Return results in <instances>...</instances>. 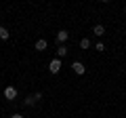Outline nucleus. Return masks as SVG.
Listing matches in <instances>:
<instances>
[{"mask_svg": "<svg viewBox=\"0 0 126 118\" xmlns=\"http://www.w3.org/2000/svg\"><path fill=\"white\" fill-rule=\"evenodd\" d=\"M0 38H2V40H9V30L2 27V25H0Z\"/></svg>", "mask_w": 126, "mask_h": 118, "instance_id": "obj_8", "label": "nucleus"}, {"mask_svg": "<svg viewBox=\"0 0 126 118\" xmlns=\"http://www.w3.org/2000/svg\"><path fill=\"white\" fill-rule=\"evenodd\" d=\"M46 46H48V42H46V40H44V38H40V40H38V42H36V51H44V49H46Z\"/></svg>", "mask_w": 126, "mask_h": 118, "instance_id": "obj_6", "label": "nucleus"}, {"mask_svg": "<svg viewBox=\"0 0 126 118\" xmlns=\"http://www.w3.org/2000/svg\"><path fill=\"white\" fill-rule=\"evenodd\" d=\"M67 55V46L65 44H59V49H57V59H63Z\"/></svg>", "mask_w": 126, "mask_h": 118, "instance_id": "obj_5", "label": "nucleus"}, {"mask_svg": "<svg viewBox=\"0 0 126 118\" xmlns=\"http://www.w3.org/2000/svg\"><path fill=\"white\" fill-rule=\"evenodd\" d=\"M69 38V34L65 32V30H61V32H57V42L59 44H65V40Z\"/></svg>", "mask_w": 126, "mask_h": 118, "instance_id": "obj_4", "label": "nucleus"}, {"mask_svg": "<svg viewBox=\"0 0 126 118\" xmlns=\"http://www.w3.org/2000/svg\"><path fill=\"white\" fill-rule=\"evenodd\" d=\"M80 46H82V49H88V46H90V40H88V38H82V40H80Z\"/></svg>", "mask_w": 126, "mask_h": 118, "instance_id": "obj_10", "label": "nucleus"}, {"mask_svg": "<svg viewBox=\"0 0 126 118\" xmlns=\"http://www.w3.org/2000/svg\"><path fill=\"white\" fill-rule=\"evenodd\" d=\"M97 51H105V44H103V42H97Z\"/></svg>", "mask_w": 126, "mask_h": 118, "instance_id": "obj_11", "label": "nucleus"}, {"mask_svg": "<svg viewBox=\"0 0 126 118\" xmlns=\"http://www.w3.org/2000/svg\"><path fill=\"white\" fill-rule=\"evenodd\" d=\"M11 118H23V116H21V114H13V116H11Z\"/></svg>", "mask_w": 126, "mask_h": 118, "instance_id": "obj_12", "label": "nucleus"}, {"mask_svg": "<svg viewBox=\"0 0 126 118\" xmlns=\"http://www.w3.org/2000/svg\"><path fill=\"white\" fill-rule=\"evenodd\" d=\"M72 70H74V72L78 74V76H82V74L86 72V68H84V63H80V61H74V63H72Z\"/></svg>", "mask_w": 126, "mask_h": 118, "instance_id": "obj_3", "label": "nucleus"}, {"mask_svg": "<svg viewBox=\"0 0 126 118\" xmlns=\"http://www.w3.org/2000/svg\"><path fill=\"white\" fill-rule=\"evenodd\" d=\"M48 70H50V74H59V70H61V59H53L48 63Z\"/></svg>", "mask_w": 126, "mask_h": 118, "instance_id": "obj_2", "label": "nucleus"}, {"mask_svg": "<svg viewBox=\"0 0 126 118\" xmlns=\"http://www.w3.org/2000/svg\"><path fill=\"white\" fill-rule=\"evenodd\" d=\"M93 32H94V34H97V36H103V34H105V27H103V25H101V23H97V25H94V27H93Z\"/></svg>", "mask_w": 126, "mask_h": 118, "instance_id": "obj_7", "label": "nucleus"}, {"mask_svg": "<svg viewBox=\"0 0 126 118\" xmlns=\"http://www.w3.org/2000/svg\"><path fill=\"white\" fill-rule=\"evenodd\" d=\"M4 97H6L9 101L17 99V89H15V86H6V89H4Z\"/></svg>", "mask_w": 126, "mask_h": 118, "instance_id": "obj_1", "label": "nucleus"}, {"mask_svg": "<svg viewBox=\"0 0 126 118\" xmlns=\"http://www.w3.org/2000/svg\"><path fill=\"white\" fill-rule=\"evenodd\" d=\"M23 103H25L27 108H30V105H34V103H36V97H34V95H32V97H25V101H23Z\"/></svg>", "mask_w": 126, "mask_h": 118, "instance_id": "obj_9", "label": "nucleus"}]
</instances>
